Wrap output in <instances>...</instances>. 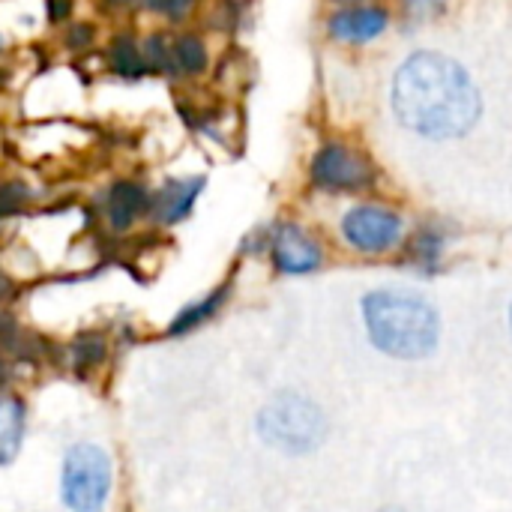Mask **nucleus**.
<instances>
[{
  "label": "nucleus",
  "instance_id": "nucleus-1",
  "mask_svg": "<svg viewBox=\"0 0 512 512\" xmlns=\"http://www.w3.org/2000/svg\"><path fill=\"white\" fill-rule=\"evenodd\" d=\"M393 111L426 138H459L480 120V93L453 57L420 51L393 78Z\"/></svg>",
  "mask_w": 512,
  "mask_h": 512
},
{
  "label": "nucleus",
  "instance_id": "nucleus-2",
  "mask_svg": "<svg viewBox=\"0 0 512 512\" xmlns=\"http://www.w3.org/2000/svg\"><path fill=\"white\" fill-rule=\"evenodd\" d=\"M363 321L372 345L396 360H423L438 348V312L405 291H372L363 297Z\"/></svg>",
  "mask_w": 512,
  "mask_h": 512
},
{
  "label": "nucleus",
  "instance_id": "nucleus-3",
  "mask_svg": "<svg viewBox=\"0 0 512 512\" xmlns=\"http://www.w3.org/2000/svg\"><path fill=\"white\" fill-rule=\"evenodd\" d=\"M261 438L285 453H309L324 441L327 420L324 411L306 396L282 393L258 417Z\"/></svg>",
  "mask_w": 512,
  "mask_h": 512
},
{
  "label": "nucleus",
  "instance_id": "nucleus-4",
  "mask_svg": "<svg viewBox=\"0 0 512 512\" xmlns=\"http://www.w3.org/2000/svg\"><path fill=\"white\" fill-rule=\"evenodd\" d=\"M111 459L96 444H75L63 456L60 501L69 512H102L111 495Z\"/></svg>",
  "mask_w": 512,
  "mask_h": 512
},
{
  "label": "nucleus",
  "instance_id": "nucleus-5",
  "mask_svg": "<svg viewBox=\"0 0 512 512\" xmlns=\"http://www.w3.org/2000/svg\"><path fill=\"white\" fill-rule=\"evenodd\" d=\"M342 234L354 249L378 255V252L393 249L402 240V219L393 210L369 204V207H357L345 216Z\"/></svg>",
  "mask_w": 512,
  "mask_h": 512
},
{
  "label": "nucleus",
  "instance_id": "nucleus-6",
  "mask_svg": "<svg viewBox=\"0 0 512 512\" xmlns=\"http://www.w3.org/2000/svg\"><path fill=\"white\" fill-rule=\"evenodd\" d=\"M312 180L321 189L351 192V189H363L372 183V165L345 144H327L318 150L312 162Z\"/></svg>",
  "mask_w": 512,
  "mask_h": 512
},
{
  "label": "nucleus",
  "instance_id": "nucleus-7",
  "mask_svg": "<svg viewBox=\"0 0 512 512\" xmlns=\"http://www.w3.org/2000/svg\"><path fill=\"white\" fill-rule=\"evenodd\" d=\"M270 252H273V264L276 270L288 273V276H303L321 267L324 252L321 246L297 225H282L273 240H270Z\"/></svg>",
  "mask_w": 512,
  "mask_h": 512
},
{
  "label": "nucleus",
  "instance_id": "nucleus-8",
  "mask_svg": "<svg viewBox=\"0 0 512 512\" xmlns=\"http://www.w3.org/2000/svg\"><path fill=\"white\" fill-rule=\"evenodd\" d=\"M384 27H387V12L378 6L342 9L330 18V33L342 42H369L381 36Z\"/></svg>",
  "mask_w": 512,
  "mask_h": 512
},
{
  "label": "nucleus",
  "instance_id": "nucleus-9",
  "mask_svg": "<svg viewBox=\"0 0 512 512\" xmlns=\"http://www.w3.org/2000/svg\"><path fill=\"white\" fill-rule=\"evenodd\" d=\"M147 210H153V198L147 195L144 186H138L132 180L114 183V189L108 195V222H111V228L126 231Z\"/></svg>",
  "mask_w": 512,
  "mask_h": 512
},
{
  "label": "nucleus",
  "instance_id": "nucleus-10",
  "mask_svg": "<svg viewBox=\"0 0 512 512\" xmlns=\"http://www.w3.org/2000/svg\"><path fill=\"white\" fill-rule=\"evenodd\" d=\"M24 417L27 408L18 396L0 393V468L12 465L24 444Z\"/></svg>",
  "mask_w": 512,
  "mask_h": 512
},
{
  "label": "nucleus",
  "instance_id": "nucleus-11",
  "mask_svg": "<svg viewBox=\"0 0 512 512\" xmlns=\"http://www.w3.org/2000/svg\"><path fill=\"white\" fill-rule=\"evenodd\" d=\"M201 189H204V180H201V177L168 183V186L162 189V195L153 201L156 216H159L162 222H180V219H186L189 210H192V204H195V198L201 195Z\"/></svg>",
  "mask_w": 512,
  "mask_h": 512
},
{
  "label": "nucleus",
  "instance_id": "nucleus-12",
  "mask_svg": "<svg viewBox=\"0 0 512 512\" xmlns=\"http://www.w3.org/2000/svg\"><path fill=\"white\" fill-rule=\"evenodd\" d=\"M225 300H228V285H222V288H216L213 294H207L204 300H198V303L186 306V309L171 321L168 336H183V333H189V330H198L201 324H207V321L222 309V303H225Z\"/></svg>",
  "mask_w": 512,
  "mask_h": 512
},
{
  "label": "nucleus",
  "instance_id": "nucleus-13",
  "mask_svg": "<svg viewBox=\"0 0 512 512\" xmlns=\"http://www.w3.org/2000/svg\"><path fill=\"white\" fill-rule=\"evenodd\" d=\"M111 66L117 75L123 78H141L147 75V57L141 51V45L129 36V33H120L114 42H111Z\"/></svg>",
  "mask_w": 512,
  "mask_h": 512
},
{
  "label": "nucleus",
  "instance_id": "nucleus-14",
  "mask_svg": "<svg viewBox=\"0 0 512 512\" xmlns=\"http://www.w3.org/2000/svg\"><path fill=\"white\" fill-rule=\"evenodd\" d=\"M174 66L186 75H198L207 66V48L198 36L186 33L174 42Z\"/></svg>",
  "mask_w": 512,
  "mask_h": 512
},
{
  "label": "nucleus",
  "instance_id": "nucleus-15",
  "mask_svg": "<svg viewBox=\"0 0 512 512\" xmlns=\"http://www.w3.org/2000/svg\"><path fill=\"white\" fill-rule=\"evenodd\" d=\"M72 357H75V369L84 375V372H90L93 366L102 363V357H105V342H102L99 336H84V339H78V342L72 345Z\"/></svg>",
  "mask_w": 512,
  "mask_h": 512
},
{
  "label": "nucleus",
  "instance_id": "nucleus-16",
  "mask_svg": "<svg viewBox=\"0 0 512 512\" xmlns=\"http://www.w3.org/2000/svg\"><path fill=\"white\" fill-rule=\"evenodd\" d=\"M144 57H147V66L156 72H168L174 66V48H168L165 36H159V33L144 42Z\"/></svg>",
  "mask_w": 512,
  "mask_h": 512
},
{
  "label": "nucleus",
  "instance_id": "nucleus-17",
  "mask_svg": "<svg viewBox=\"0 0 512 512\" xmlns=\"http://www.w3.org/2000/svg\"><path fill=\"white\" fill-rule=\"evenodd\" d=\"M447 0H402L408 21H432L444 12Z\"/></svg>",
  "mask_w": 512,
  "mask_h": 512
},
{
  "label": "nucleus",
  "instance_id": "nucleus-18",
  "mask_svg": "<svg viewBox=\"0 0 512 512\" xmlns=\"http://www.w3.org/2000/svg\"><path fill=\"white\" fill-rule=\"evenodd\" d=\"M411 255H414L417 264L432 267V264L438 261V255H441V237H435V234H420L417 243L411 246Z\"/></svg>",
  "mask_w": 512,
  "mask_h": 512
},
{
  "label": "nucleus",
  "instance_id": "nucleus-19",
  "mask_svg": "<svg viewBox=\"0 0 512 512\" xmlns=\"http://www.w3.org/2000/svg\"><path fill=\"white\" fill-rule=\"evenodd\" d=\"M144 3H147L150 9L168 15V18H183V15L195 6V0H144Z\"/></svg>",
  "mask_w": 512,
  "mask_h": 512
},
{
  "label": "nucleus",
  "instance_id": "nucleus-20",
  "mask_svg": "<svg viewBox=\"0 0 512 512\" xmlns=\"http://www.w3.org/2000/svg\"><path fill=\"white\" fill-rule=\"evenodd\" d=\"M90 39H93V30H90L87 24H75V27L69 30V39H66V42H69L72 48H87Z\"/></svg>",
  "mask_w": 512,
  "mask_h": 512
},
{
  "label": "nucleus",
  "instance_id": "nucleus-21",
  "mask_svg": "<svg viewBox=\"0 0 512 512\" xmlns=\"http://www.w3.org/2000/svg\"><path fill=\"white\" fill-rule=\"evenodd\" d=\"M45 9H48V18L57 24V21H63V18L69 15V9H72V0H45Z\"/></svg>",
  "mask_w": 512,
  "mask_h": 512
},
{
  "label": "nucleus",
  "instance_id": "nucleus-22",
  "mask_svg": "<svg viewBox=\"0 0 512 512\" xmlns=\"http://www.w3.org/2000/svg\"><path fill=\"white\" fill-rule=\"evenodd\" d=\"M6 381V366H3V360H0V384Z\"/></svg>",
  "mask_w": 512,
  "mask_h": 512
},
{
  "label": "nucleus",
  "instance_id": "nucleus-23",
  "mask_svg": "<svg viewBox=\"0 0 512 512\" xmlns=\"http://www.w3.org/2000/svg\"><path fill=\"white\" fill-rule=\"evenodd\" d=\"M381 512H405V510H396V507H390V510H381Z\"/></svg>",
  "mask_w": 512,
  "mask_h": 512
},
{
  "label": "nucleus",
  "instance_id": "nucleus-24",
  "mask_svg": "<svg viewBox=\"0 0 512 512\" xmlns=\"http://www.w3.org/2000/svg\"><path fill=\"white\" fill-rule=\"evenodd\" d=\"M510 324H512V309H510Z\"/></svg>",
  "mask_w": 512,
  "mask_h": 512
}]
</instances>
